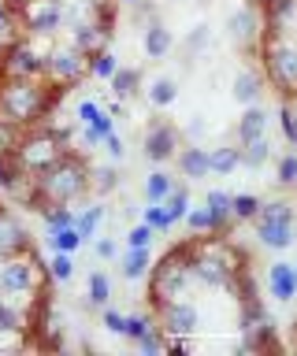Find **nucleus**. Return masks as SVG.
Segmentation results:
<instances>
[{
    "label": "nucleus",
    "mask_w": 297,
    "mask_h": 356,
    "mask_svg": "<svg viewBox=\"0 0 297 356\" xmlns=\"http://www.w3.org/2000/svg\"><path fill=\"white\" fill-rule=\"evenodd\" d=\"M90 63H93V60H90L86 52H79L74 44H71V49H52V52H49V71H45V78H49V82H56V86H63V89H67V86H79L82 78L90 74Z\"/></svg>",
    "instance_id": "nucleus-8"
},
{
    "label": "nucleus",
    "mask_w": 297,
    "mask_h": 356,
    "mask_svg": "<svg viewBox=\"0 0 297 356\" xmlns=\"http://www.w3.org/2000/svg\"><path fill=\"white\" fill-rule=\"evenodd\" d=\"M108 156H112V160H123L127 156V145H123V138H119V134H108Z\"/></svg>",
    "instance_id": "nucleus-47"
},
{
    "label": "nucleus",
    "mask_w": 297,
    "mask_h": 356,
    "mask_svg": "<svg viewBox=\"0 0 297 356\" xmlns=\"http://www.w3.org/2000/svg\"><path fill=\"white\" fill-rule=\"evenodd\" d=\"M175 100H179V82H175V78H156V82L149 86V104L152 108H171Z\"/></svg>",
    "instance_id": "nucleus-27"
},
{
    "label": "nucleus",
    "mask_w": 297,
    "mask_h": 356,
    "mask_svg": "<svg viewBox=\"0 0 297 356\" xmlns=\"http://www.w3.org/2000/svg\"><path fill=\"white\" fill-rule=\"evenodd\" d=\"M152 267V252L149 249H134V245H127L123 252V278H130V282H138V278H145Z\"/></svg>",
    "instance_id": "nucleus-23"
},
{
    "label": "nucleus",
    "mask_w": 297,
    "mask_h": 356,
    "mask_svg": "<svg viewBox=\"0 0 297 356\" xmlns=\"http://www.w3.org/2000/svg\"><path fill=\"white\" fill-rule=\"evenodd\" d=\"M67 152H71L67 134L56 130L52 122H38V127H26V130H23V138H19V145H15L19 163H23L30 175L49 171V167H52V163H60Z\"/></svg>",
    "instance_id": "nucleus-2"
},
{
    "label": "nucleus",
    "mask_w": 297,
    "mask_h": 356,
    "mask_svg": "<svg viewBox=\"0 0 297 356\" xmlns=\"http://www.w3.org/2000/svg\"><path fill=\"white\" fill-rule=\"evenodd\" d=\"M230 200H234V193H223V189H208V197H204V204H208V211H212V219H216V234H227L230 222H234Z\"/></svg>",
    "instance_id": "nucleus-19"
},
{
    "label": "nucleus",
    "mask_w": 297,
    "mask_h": 356,
    "mask_svg": "<svg viewBox=\"0 0 297 356\" xmlns=\"http://www.w3.org/2000/svg\"><path fill=\"white\" fill-rule=\"evenodd\" d=\"M38 178V186H41V193H45L52 204H71V200H79L86 189H93V167L82 160L79 152H67L60 163H52L49 171H41L34 175Z\"/></svg>",
    "instance_id": "nucleus-1"
},
{
    "label": "nucleus",
    "mask_w": 297,
    "mask_h": 356,
    "mask_svg": "<svg viewBox=\"0 0 297 356\" xmlns=\"http://www.w3.org/2000/svg\"><path fill=\"white\" fill-rule=\"evenodd\" d=\"M179 175L190 178V182H201V178L212 175V167H208V149H201V145H186V149H179Z\"/></svg>",
    "instance_id": "nucleus-15"
},
{
    "label": "nucleus",
    "mask_w": 297,
    "mask_h": 356,
    "mask_svg": "<svg viewBox=\"0 0 297 356\" xmlns=\"http://www.w3.org/2000/svg\"><path fill=\"white\" fill-rule=\"evenodd\" d=\"M264 86H268V74H264V67L257 71V67H246V71H238L234 74V100L238 104H257L260 93H264Z\"/></svg>",
    "instance_id": "nucleus-13"
},
{
    "label": "nucleus",
    "mask_w": 297,
    "mask_h": 356,
    "mask_svg": "<svg viewBox=\"0 0 297 356\" xmlns=\"http://www.w3.org/2000/svg\"><path fill=\"white\" fill-rule=\"evenodd\" d=\"M268 156H271L268 134L257 138V141H249V145H241V163H246V167H264V163H268Z\"/></svg>",
    "instance_id": "nucleus-32"
},
{
    "label": "nucleus",
    "mask_w": 297,
    "mask_h": 356,
    "mask_svg": "<svg viewBox=\"0 0 297 356\" xmlns=\"http://www.w3.org/2000/svg\"><path fill=\"white\" fill-rule=\"evenodd\" d=\"M115 4H127V8H138L141 0H115Z\"/></svg>",
    "instance_id": "nucleus-49"
},
{
    "label": "nucleus",
    "mask_w": 297,
    "mask_h": 356,
    "mask_svg": "<svg viewBox=\"0 0 297 356\" xmlns=\"http://www.w3.org/2000/svg\"><path fill=\"white\" fill-rule=\"evenodd\" d=\"M26 323H30L26 308H19L12 297L0 300V330H26Z\"/></svg>",
    "instance_id": "nucleus-26"
},
{
    "label": "nucleus",
    "mask_w": 297,
    "mask_h": 356,
    "mask_svg": "<svg viewBox=\"0 0 297 356\" xmlns=\"http://www.w3.org/2000/svg\"><path fill=\"white\" fill-rule=\"evenodd\" d=\"M49 56H41L30 41L15 38L0 49V74L4 78H45Z\"/></svg>",
    "instance_id": "nucleus-6"
},
{
    "label": "nucleus",
    "mask_w": 297,
    "mask_h": 356,
    "mask_svg": "<svg viewBox=\"0 0 297 356\" xmlns=\"http://www.w3.org/2000/svg\"><path fill=\"white\" fill-rule=\"evenodd\" d=\"M186 222H190V230L193 234H216V219H212V211L204 208H190L186 211Z\"/></svg>",
    "instance_id": "nucleus-40"
},
{
    "label": "nucleus",
    "mask_w": 297,
    "mask_h": 356,
    "mask_svg": "<svg viewBox=\"0 0 297 356\" xmlns=\"http://www.w3.org/2000/svg\"><path fill=\"white\" fill-rule=\"evenodd\" d=\"M152 238H156V230H152L149 222H138V227L127 234V245H134V249H152Z\"/></svg>",
    "instance_id": "nucleus-44"
},
{
    "label": "nucleus",
    "mask_w": 297,
    "mask_h": 356,
    "mask_svg": "<svg viewBox=\"0 0 297 356\" xmlns=\"http://www.w3.org/2000/svg\"><path fill=\"white\" fill-rule=\"evenodd\" d=\"M115 71H119V60H115V56L108 52V49L93 56V63H90V74H93V78H101V82H112Z\"/></svg>",
    "instance_id": "nucleus-38"
},
{
    "label": "nucleus",
    "mask_w": 297,
    "mask_h": 356,
    "mask_svg": "<svg viewBox=\"0 0 297 356\" xmlns=\"http://www.w3.org/2000/svg\"><path fill=\"white\" fill-rule=\"evenodd\" d=\"M163 208H168V219H171V222L186 219V211H190V189H186V186L171 189V197L163 200Z\"/></svg>",
    "instance_id": "nucleus-35"
},
{
    "label": "nucleus",
    "mask_w": 297,
    "mask_h": 356,
    "mask_svg": "<svg viewBox=\"0 0 297 356\" xmlns=\"http://www.w3.org/2000/svg\"><path fill=\"white\" fill-rule=\"evenodd\" d=\"M141 222H149L156 234H163V230H171L175 222L168 219V208L163 204H156V200H149V208H141Z\"/></svg>",
    "instance_id": "nucleus-37"
},
{
    "label": "nucleus",
    "mask_w": 297,
    "mask_h": 356,
    "mask_svg": "<svg viewBox=\"0 0 297 356\" xmlns=\"http://www.w3.org/2000/svg\"><path fill=\"white\" fill-rule=\"evenodd\" d=\"M26 249H34L26 238V230L0 211V260H4V256H15V252H26Z\"/></svg>",
    "instance_id": "nucleus-16"
},
{
    "label": "nucleus",
    "mask_w": 297,
    "mask_h": 356,
    "mask_svg": "<svg viewBox=\"0 0 297 356\" xmlns=\"http://www.w3.org/2000/svg\"><path fill=\"white\" fill-rule=\"evenodd\" d=\"M112 300V278L104 271H90V282H86V308H104Z\"/></svg>",
    "instance_id": "nucleus-22"
},
{
    "label": "nucleus",
    "mask_w": 297,
    "mask_h": 356,
    "mask_svg": "<svg viewBox=\"0 0 297 356\" xmlns=\"http://www.w3.org/2000/svg\"><path fill=\"white\" fill-rule=\"evenodd\" d=\"M41 219H45L49 230H63V227H74V211L67 204H49L41 211Z\"/></svg>",
    "instance_id": "nucleus-36"
},
{
    "label": "nucleus",
    "mask_w": 297,
    "mask_h": 356,
    "mask_svg": "<svg viewBox=\"0 0 297 356\" xmlns=\"http://www.w3.org/2000/svg\"><path fill=\"white\" fill-rule=\"evenodd\" d=\"M108 134H115V115H112V111H101V119H97V122L82 127V141L93 149V145L108 141Z\"/></svg>",
    "instance_id": "nucleus-28"
},
{
    "label": "nucleus",
    "mask_w": 297,
    "mask_h": 356,
    "mask_svg": "<svg viewBox=\"0 0 297 356\" xmlns=\"http://www.w3.org/2000/svg\"><path fill=\"white\" fill-rule=\"evenodd\" d=\"M282 100H290V108L297 111V93H294V97H282Z\"/></svg>",
    "instance_id": "nucleus-50"
},
{
    "label": "nucleus",
    "mask_w": 297,
    "mask_h": 356,
    "mask_svg": "<svg viewBox=\"0 0 297 356\" xmlns=\"http://www.w3.org/2000/svg\"><path fill=\"white\" fill-rule=\"evenodd\" d=\"M115 252H119V245H115L112 238H101V241H97V256H101V260H112Z\"/></svg>",
    "instance_id": "nucleus-48"
},
{
    "label": "nucleus",
    "mask_w": 297,
    "mask_h": 356,
    "mask_svg": "<svg viewBox=\"0 0 297 356\" xmlns=\"http://www.w3.org/2000/svg\"><path fill=\"white\" fill-rule=\"evenodd\" d=\"M141 89V71L138 67H119L112 74V97L115 100H130Z\"/></svg>",
    "instance_id": "nucleus-24"
},
{
    "label": "nucleus",
    "mask_w": 297,
    "mask_h": 356,
    "mask_svg": "<svg viewBox=\"0 0 297 356\" xmlns=\"http://www.w3.org/2000/svg\"><path fill=\"white\" fill-rule=\"evenodd\" d=\"M49 278L52 275H45V264H41V256L34 249L0 260V293L12 300H26V297L34 300L38 293L49 289Z\"/></svg>",
    "instance_id": "nucleus-3"
},
{
    "label": "nucleus",
    "mask_w": 297,
    "mask_h": 356,
    "mask_svg": "<svg viewBox=\"0 0 297 356\" xmlns=\"http://www.w3.org/2000/svg\"><path fill=\"white\" fill-rule=\"evenodd\" d=\"M90 182H93L97 193H112V189L119 186V171H115L112 163H108V167H93V178H90Z\"/></svg>",
    "instance_id": "nucleus-41"
},
{
    "label": "nucleus",
    "mask_w": 297,
    "mask_h": 356,
    "mask_svg": "<svg viewBox=\"0 0 297 356\" xmlns=\"http://www.w3.org/2000/svg\"><path fill=\"white\" fill-rule=\"evenodd\" d=\"M63 22H67V11L60 0H23L19 4V26L38 38H52Z\"/></svg>",
    "instance_id": "nucleus-7"
},
{
    "label": "nucleus",
    "mask_w": 297,
    "mask_h": 356,
    "mask_svg": "<svg viewBox=\"0 0 297 356\" xmlns=\"http://www.w3.org/2000/svg\"><path fill=\"white\" fill-rule=\"evenodd\" d=\"M101 219H104V204H90L86 211H79L74 216V227H79V234L86 241L90 238H97V227H101Z\"/></svg>",
    "instance_id": "nucleus-33"
},
{
    "label": "nucleus",
    "mask_w": 297,
    "mask_h": 356,
    "mask_svg": "<svg viewBox=\"0 0 297 356\" xmlns=\"http://www.w3.org/2000/svg\"><path fill=\"white\" fill-rule=\"evenodd\" d=\"M171 189H175V178L168 171H152L145 178V200H156V204H163V200L171 197Z\"/></svg>",
    "instance_id": "nucleus-30"
},
{
    "label": "nucleus",
    "mask_w": 297,
    "mask_h": 356,
    "mask_svg": "<svg viewBox=\"0 0 297 356\" xmlns=\"http://www.w3.org/2000/svg\"><path fill=\"white\" fill-rule=\"evenodd\" d=\"M257 238H260V245H268L275 252H282L294 245V208L286 204V200H268V204L260 208Z\"/></svg>",
    "instance_id": "nucleus-5"
},
{
    "label": "nucleus",
    "mask_w": 297,
    "mask_h": 356,
    "mask_svg": "<svg viewBox=\"0 0 297 356\" xmlns=\"http://www.w3.org/2000/svg\"><path fill=\"white\" fill-rule=\"evenodd\" d=\"M49 275H52V282H71L74 278V260H71V252H56L52 256V264H49Z\"/></svg>",
    "instance_id": "nucleus-39"
},
{
    "label": "nucleus",
    "mask_w": 297,
    "mask_h": 356,
    "mask_svg": "<svg viewBox=\"0 0 297 356\" xmlns=\"http://www.w3.org/2000/svg\"><path fill=\"white\" fill-rule=\"evenodd\" d=\"M104 330L108 334H119V338H127V323H130V316H123V312H115V308H108L104 305Z\"/></svg>",
    "instance_id": "nucleus-43"
},
{
    "label": "nucleus",
    "mask_w": 297,
    "mask_h": 356,
    "mask_svg": "<svg viewBox=\"0 0 297 356\" xmlns=\"http://www.w3.org/2000/svg\"><path fill=\"white\" fill-rule=\"evenodd\" d=\"M230 208H234V219H257L260 216V208H264V200L260 197H252V193H234V200H230Z\"/></svg>",
    "instance_id": "nucleus-34"
},
{
    "label": "nucleus",
    "mask_w": 297,
    "mask_h": 356,
    "mask_svg": "<svg viewBox=\"0 0 297 356\" xmlns=\"http://www.w3.org/2000/svg\"><path fill=\"white\" fill-rule=\"evenodd\" d=\"M108 41H112V33H108L104 26H97V22H82V26H74V33H71V44L79 52H86L90 60L97 52L108 49Z\"/></svg>",
    "instance_id": "nucleus-14"
},
{
    "label": "nucleus",
    "mask_w": 297,
    "mask_h": 356,
    "mask_svg": "<svg viewBox=\"0 0 297 356\" xmlns=\"http://www.w3.org/2000/svg\"><path fill=\"white\" fill-rule=\"evenodd\" d=\"M86 238L79 234V227H63V230H49V245H52V252H71L79 249Z\"/></svg>",
    "instance_id": "nucleus-31"
},
{
    "label": "nucleus",
    "mask_w": 297,
    "mask_h": 356,
    "mask_svg": "<svg viewBox=\"0 0 297 356\" xmlns=\"http://www.w3.org/2000/svg\"><path fill=\"white\" fill-rule=\"evenodd\" d=\"M268 293L275 300H294L297 297V264H271L268 267Z\"/></svg>",
    "instance_id": "nucleus-12"
},
{
    "label": "nucleus",
    "mask_w": 297,
    "mask_h": 356,
    "mask_svg": "<svg viewBox=\"0 0 297 356\" xmlns=\"http://www.w3.org/2000/svg\"><path fill=\"white\" fill-rule=\"evenodd\" d=\"M26 175H30V171L19 163L15 149H4V152H0V189H4V193H12V189L23 182Z\"/></svg>",
    "instance_id": "nucleus-21"
},
{
    "label": "nucleus",
    "mask_w": 297,
    "mask_h": 356,
    "mask_svg": "<svg viewBox=\"0 0 297 356\" xmlns=\"http://www.w3.org/2000/svg\"><path fill=\"white\" fill-rule=\"evenodd\" d=\"M208 41H212V33H208L204 22H197V26L182 38V56H186L190 63H193V60H201V56L208 52Z\"/></svg>",
    "instance_id": "nucleus-25"
},
{
    "label": "nucleus",
    "mask_w": 297,
    "mask_h": 356,
    "mask_svg": "<svg viewBox=\"0 0 297 356\" xmlns=\"http://www.w3.org/2000/svg\"><path fill=\"white\" fill-rule=\"evenodd\" d=\"M260 63H264L268 82L279 89L282 97H294L297 93V44L286 38V33H268V30H264Z\"/></svg>",
    "instance_id": "nucleus-4"
},
{
    "label": "nucleus",
    "mask_w": 297,
    "mask_h": 356,
    "mask_svg": "<svg viewBox=\"0 0 297 356\" xmlns=\"http://www.w3.org/2000/svg\"><path fill=\"white\" fill-rule=\"evenodd\" d=\"M268 134V111H264L260 104H249L246 115L238 119V145H249Z\"/></svg>",
    "instance_id": "nucleus-18"
},
{
    "label": "nucleus",
    "mask_w": 297,
    "mask_h": 356,
    "mask_svg": "<svg viewBox=\"0 0 297 356\" xmlns=\"http://www.w3.org/2000/svg\"><path fill=\"white\" fill-rule=\"evenodd\" d=\"M279 186H297V152L279 156Z\"/></svg>",
    "instance_id": "nucleus-45"
},
{
    "label": "nucleus",
    "mask_w": 297,
    "mask_h": 356,
    "mask_svg": "<svg viewBox=\"0 0 297 356\" xmlns=\"http://www.w3.org/2000/svg\"><path fill=\"white\" fill-rule=\"evenodd\" d=\"M97 119H101L97 100H82V104H79V122H82V127H90V122H97Z\"/></svg>",
    "instance_id": "nucleus-46"
},
{
    "label": "nucleus",
    "mask_w": 297,
    "mask_h": 356,
    "mask_svg": "<svg viewBox=\"0 0 297 356\" xmlns=\"http://www.w3.org/2000/svg\"><path fill=\"white\" fill-rule=\"evenodd\" d=\"M208 167H212V175H234L241 167V145H219V149H208Z\"/></svg>",
    "instance_id": "nucleus-20"
},
{
    "label": "nucleus",
    "mask_w": 297,
    "mask_h": 356,
    "mask_svg": "<svg viewBox=\"0 0 297 356\" xmlns=\"http://www.w3.org/2000/svg\"><path fill=\"white\" fill-rule=\"evenodd\" d=\"M227 30H230V41L238 44L246 56H257L260 52V41H264V15L257 8H241L227 19Z\"/></svg>",
    "instance_id": "nucleus-9"
},
{
    "label": "nucleus",
    "mask_w": 297,
    "mask_h": 356,
    "mask_svg": "<svg viewBox=\"0 0 297 356\" xmlns=\"http://www.w3.org/2000/svg\"><path fill=\"white\" fill-rule=\"evenodd\" d=\"M141 145H145V160L149 163H168V160L179 156V130H175L168 119H156V122H149Z\"/></svg>",
    "instance_id": "nucleus-11"
},
{
    "label": "nucleus",
    "mask_w": 297,
    "mask_h": 356,
    "mask_svg": "<svg viewBox=\"0 0 297 356\" xmlns=\"http://www.w3.org/2000/svg\"><path fill=\"white\" fill-rule=\"evenodd\" d=\"M264 319H268V308H264V300H260V297H249V300H241V319H238L241 334L257 330Z\"/></svg>",
    "instance_id": "nucleus-29"
},
{
    "label": "nucleus",
    "mask_w": 297,
    "mask_h": 356,
    "mask_svg": "<svg viewBox=\"0 0 297 356\" xmlns=\"http://www.w3.org/2000/svg\"><path fill=\"white\" fill-rule=\"evenodd\" d=\"M152 327H156V316H130V323H127V338H130V341H141Z\"/></svg>",
    "instance_id": "nucleus-42"
},
{
    "label": "nucleus",
    "mask_w": 297,
    "mask_h": 356,
    "mask_svg": "<svg viewBox=\"0 0 297 356\" xmlns=\"http://www.w3.org/2000/svg\"><path fill=\"white\" fill-rule=\"evenodd\" d=\"M141 49H145L149 60H163L171 49H175V38H171V30L163 26L160 19H152L149 26H145V38H141Z\"/></svg>",
    "instance_id": "nucleus-17"
},
{
    "label": "nucleus",
    "mask_w": 297,
    "mask_h": 356,
    "mask_svg": "<svg viewBox=\"0 0 297 356\" xmlns=\"http://www.w3.org/2000/svg\"><path fill=\"white\" fill-rule=\"evenodd\" d=\"M152 316H156V323L163 327V334H186V338H190V334H197V327H201V308L186 297L163 305L160 312H152Z\"/></svg>",
    "instance_id": "nucleus-10"
}]
</instances>
